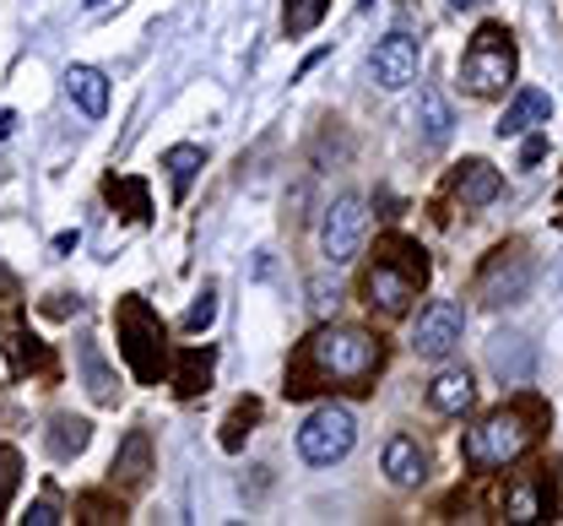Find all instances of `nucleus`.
I'll use <instances>...</instances> for the list:
<instances>
[{
    "mask_svg": "<svg viewBox=\"0 0 563 526\" xmlns=\"http://www.w3.org/2000/svg\"><path fill=\"white\" fill-rule=\"evenodd\" d=\"M379 364H385V348H379L374 331H363V326H320L287 364V396H309V391H325V385L368 391Z\"/></svg>",
    "mask_w": 563,
    "mask_h": 526,
    "instance_id": "f257e3e1",
    "label": "nucleus"
},
{
    "mask_svg": "<svg viewBox=\"0 0 563 526\" xmlns=\"http://www.w3.org/2000/svg\"><path fill=\"white\" fill-rule=\"evenodd\" d=\"M542 429H548V402H542V396H520V402H509V407L488 413L477 429H466L461 456H466V467L493 472V467L520 461V456L542 440Z\"/></svg>",
    "mask_w": 563,
    "mask_h": 526,
    "instance_id": "f03ea898",
    "label": "nucleus"
},
{
    "mask_svg": "<svg viewBox=\"0 0 563 526\" xmlns=\"http://www.w3.org/2000/svg\"><path fill=\"white\" fill-rule=\"evenodd\" d=\"M428 283V255H422L412 239H385L374 266L363 272V304L379 309V315H407L412 299Z\"/></svg>",
    "mask_w": 563,
    "mask_h": 526,
    "instance_id": "7ed1b4c3",
    "label": "nucleus"
},
{
    "mask_svg": "<svg viewBox=\"0 0 563 526\" xmlns=\"http://www.w3.org/2000/svg\"><path fill=\"white\" fill-rule=\"evenodd\" d=\"M114 326H120V353H125L131 375H136L141 385H157V380L168 375V331H163L157 309L131 294V299H120Z\"/></svg>",
    "mask_w": 563,
    "mask_h": 526,
    "instance_id": "20e7f679",
    "label": "nucleus"
},
{
    "mask_svg": "<svg viewBox=\"0 0 563 526\" xmlns=\"http://www.w3.org/2000/svg\"><path fill=\"white\" fill-rule=\"evenodd\" d=\"M515 39H509V28H477L472 33V44H466V55H461V81H466V92L472 98H498V92H509V81H515Z\"/></svg>",
    "mask_w": 563,
    "mask_h": 526,
    "instance_id": "39448f33",
    "label": "nucleus"
},
{
    "mask_svg": "<svg viewBox=\"0 0 563 526\" xmlns=\"http://www.w3.org/2000/svg\"><path fill=\"white\" fill-rule=\"evenodd\" d=\"M352 440H357L352 413L336 407V402H325V407H314V413L303 418V429H298V456H303L309 467H331V461H342V456L352 451Z\"/></svg>",
    "mask_w": 563,
    "mask_h": 526,
    "instance_id": "423d86ee",
    "label": "nucleus"
},
{
    "mask_svg": "<svg viewBox=\"0 0 563 526\" xmlns=\"http://www.w3.org/2000/svg\"><path fill=\"white\" fill-rule=\"evenodd\" d=\"M531 277H537L531 255H526L520 244H504V250L488 255V266H483V277H477V294L488 304H520L531 294Z\"/></svg>",
    "mask_w": 563,
    "mask_h": 526,
    "instance_id": "0eeeda50",
    "label": "nucleus"
},
{
    "mask_svg": "<svg viewBox=\"0 0 563 526\" xmlns=\"http://www.w3.org/2000/svg\"><path fill=\"white\" fill-rule=\"evenodd\" d=\"M363 228H368L363 201H357V196H336V201L325 207V218H320V255H325L331 266H347L352 255H357V244H363Z\"/></svg>",
    "mask_w": 563,
    "mask_h": 526,
    "instance_id": "6e6552de",
    "label": "nucleus"
},
{
    "mask_svg": "<svg viewBox=\"0 0 563 526\" xmlns=\"http://www.w3.org/2000/svg\"><path fill=\"white\" fill-rule=\"evenodd\" d=\"M461 326H466V315H461V304L450 299H433L428 309L418 315V331H412V348H418L422 359H450L455 348H461Z\"/></svg>",
    "mask_w": 563,
    "mask_h": 526,
    "instance_id": "1a4fd4ad",
    "label": "nucleus"
},
{
    "mask_svg": "<svg viewBox=\"0 0 563 526\" xmlns=\"http://www.w3.org/2000/svg\"><path fill=\"white\" fill-rule=\"evenodd\" d=\"M553 511H559V500H553L548 472H531L504 494V522H553Z\"/></svg>",
    "mask_w": 563,
    "mask_h": 526,
    "instance_id": "9d476101",
    "label": "nucleus"
},
{
    "mask_svg": "<svg viewBox=\"0 0 563 526\" xmlns=\"http://www.w3.org/2000/svg\"><path fill=\"white\" fill-rule=\"evenodd\" d=\"M368 72L379 87H407V81H418V39H407V33H390L379 50H374V61H368Z\"/></svg>",
    "mask_w": 563,
    "mask_h": 526,
    "instance_id": "9b49d317",
    "label": "nucleus"
},
{
    "mask_svg": "<svg viewBox=\"0 0 563 526\" xmlns=\"http://www.w3.org/2000/svg\"><path fill=\"white\" fill-rule=\"evenodd\" d=\"M450 190H455V201H461V207H488V201L504 196V174H498L493 163H483V157H466Z\"/></svg>",
    "mask_w": 563,
    "mask_h": 526,
    "instance_id": "f8f14e48",
    "label": "nucleus"
},
{
    "mask_svg": "<svg viewBox=\"0 0 563 526\" xmlns=\"http://www.w3.org/2000/svg\"><path fill=\"white\" fill-rule=\"evenodd\" d=\"M109 472H114L109 483H120L125 494L146 489V472H152V435H146V429H131L125 446L114 451V467H109Z\"/></svg>",
    "mask_w": 563,
    "mask_h": 526,
    "instance_id": "ddd939ff",
    "label": "nucleus"
},
{
    "mask_svg": "<svg viewBox=\"0 0 563 526\" xmlns=\"http://www.w3.org/2000/svg\"><path fill=\"white\" fill-rule=\"evenodd\" d=\"M66 98L87 114V120H103V114H109V76L98 72V66H70Z\"/></svg>",
    "mask_w": 563,
    "mask_h": 526,
    "instance_id": "4468645a",
    "label": "nucleus"
},
{
    "mask_svg": "<svg viewBox=\"0 0 563 526\" xmlns=\"http://www.w3.org/2000/svg\"><path fill=\"white\" fill-rule=\"evenodd\" d=\"M548 114H553V98L537 92V87H526V92L509 98V109H504V120H498V136H526L531 125H548Z\"/></svg>",
    "mask_w": 563,
    "mask_h": 526,
    "instance_id": "2eb2a0df",
    "label": "nucleus"
},
{
    "mask_svg": "<svg viewBox=\"0 0 563 526\" xmlns=\"http://www.w3.org/2000/svg\"><path fill=\"white\" fill-rule=\"evenodd\" d=\"M472 402H477V385H472L466 370H444V375L428 385V407H433V413H444V418L472 413Z\"/></svg>",
    "mask_w": 563,
    "mask_h": 526,
    "instance_id": "dca6fc26",
    "label": "nucleus"
},
{
    "mask_svg": "<svg viewBox=\"0 0 563 526\" xmlns=\"http://www.w3.org/2000/svg\"><path fill=\"white\" fill-rule=\"evenodd\" d=\"M385 478H390L396 489H418L422 478H428V456H422L418 440L396 435V440L385 446Z\"/></svg>",
    "mask_w": 563,
    "mask_h": 526,
    "instance_id": "f3484780",
    "label": "nucleus"
},
{
    "mask_svg": "<svg viewBox=\"0 0 563 526\" xmlns=\"http://www.w3.org/2000/svg\"><path fill=\"white\" fill-rule=\"evenodd\" d=\"M5 353H11V375H49L55 370L49 348L33 331H22V326H5Z\"/></svg>",
    "mask_w": 563,
    "mask_h": 526,
    "instance_id": "a211bd4d",
    "label": "nucleus"
},
{
    "mask_svg": "<svg viewBox=\"0 0 563 526\" xmlns=\"http://www.w3.org/2000/svg\"><path fill=\"white\" fill-rule=\"evenodd\" d=\"M211 364L217 353L211 348H179V364H174V391L190 402V396H207L211 391Z\"/></svg>",
    "mask_w": 563,
    "mask_h": 526,
    "instance_id": "6ab92c4d",
    "label": "nucleus"
},
{
    "mask_svg": "<svg viewBox=\"0 0 563 526\" xmlns=\"http://www.w3.org/2000/svg\"><path fill=\"white\" fill-rule=\"evenodd\" d=\"M450 103H444V92L439 87H422L418 92V131H422V142L428 147H444L450 142Z\"/></svg>",
    "mask_w": 563,
    "mask_h": 526,
    "instance_id": "aec40b11",
    "label": "nucleus"
},
{
    "mask_svg": "<svg viewBox=\"0 0 563 526\" xmlns=\"http://www.w3.org/2000/svg\"><path fill=\"white\" fill-rule=\"evenodd\" d=\"M488 364L493 375H504L509 385H526V375H531V342L526 337H498L488 348Z\"/></svg>",
    "mask_w": 563,
    "mask_h": 526,
    "instance_id": "412c9836",
    "label": "nucleus"
},
{
    "mask_svg": "<svg viewBox=\"0 0 563 526\" xmlns=\"http://www.w3.org/2000/svg\"><path fill=\"white\" fill-rule=\"evenodd\" d=\"M201 163H207V152L196 147V142H179V147H168V152H163V168H168L174 201H185V196H190V185H196Z\"/></svg>",
    "mask_w": 563,
    "mask_h": 526,
    "instance_id": "4be33fe9",
    "label": "nucleus"
},
{
    "mask_svg": "<svg viewBox=\"0 0 563 526\" xmlns=\"http://www.w3.org/2000/svg\"><path fill=\"white\" fill-rule=\"evenodd\" d=\"M87 440H92V424H87V418H55V429H49V456H55V461H70V456L87 451Z\"/></svg>",
    "mask_w": 563,
    "mask_h": 526,
    "instance_id": "5701e85b",
    "label": "nucleus"
},
{
    "mask_svg": "<svg viewBox=\"0 0 563 526\" xmlns=\"http://www.w3.org/2000/svg\"><path fill=\"white\" fill-rule=\"evenodd\" d=\"M325 11H331V0H287L282 6V33L287 39H303V33H314L325 22Z\"/></svg>",
    "mask_w": 563,
    "mask_h": 526,
    "instance_id": "b1692460",
    "label": "nucleus"
},
{
    "mask_svg": "<svg viewBox=\"0 0 563 526\" xmlns=\"http://www.w3.org/2000/svg\"><path fill=\"white\" fill-rule=\"evenodd\" d=\"M81 375H87V391H92V402H114V396H120V385H114L109 364H103V353H98L92 342H81Z\"/></svg>",
    "mask_w": 563,
    "mask_h": 526,
    "instance_id": "393cba45",
    "label": "nucleus"
},
{
    "mask_svg": "<svg viewBox=\"0 0 563 526\" xmlns=\"http://www.w3.org/2000/svg\"><path fill=\"white\" fill-rule=\"evenodd\" d=\"M103 196H109V201H125V218H136V223L152 218V207H146V185H141V179L109 174V179H103Z\"/></svg>",
    "mask_w": 563,
    "mask_h": 526,
    "instance_id": "a878e982",
    "label": "nucleus"
},
{
    "mask_svg": "<svg viewBox=\"0 0 563 526\" xmlns=\"http://www.w3.org/2000/svg\"><path fill=\"white\" fill-rule=\"evenodd\" d=\"M255 418H261V402H239V407L228 413V424H222V451H244Z\"/></svg>",
    "mask_w": 563,
    "mask_h": 526,
    "instance_id": "bb28decb",
    "label": "nucleus"
},
{
    "mask_svg": "<svg viewBox=\"0 0 563 526\" xmlns=\"http://www.w3.org/2000/svg\"><path fill=\"white\" fill-rule=\"evenodd\" d=\"M16 489H22V451L16 446H0V522H5Z\"/></svg>",
    "mask_w": 563,
    "mask_h": 526,
    "instance_id": "cd10ccee",
    "label": "nucleus"
},
{
    "mask_svg": "<svg viewBox=\"0 0 563 526\" xmlns=\"http://www.w3.org/2000/svg\"><path fill=\"white\" fill-rule=\"evenodd\" d=\"M76 511H81V522H125V511H120V500L109 505L103 494H81V500H76Z\"/></svg>",
    "mask_w": 563,
    "mask_h": 526,
    "instance_id": "c85d7f7f",
    "label": "nucleus"
},
{
    "mask_svg": "<svg viewBox=\"0 0 563 526\" xmlns=\"http://www.w3.org/2000/svg\"><path fill=\"white\" fill-rule=\"evenodd\" d=\"M211 315H217V294L207 288L201 299H196L190 309H185V331H207V326H211Z\"/></svg>",
    "mask_w": 563,
    "mask_h": 526,
    "instance_id": "c756f323",
    "label": "nucleus"
},
{
    "mask_svg": "<svg viewBox=\"0 0 563 526\" xmlns=\"http://www.w3.org/2000/svg\"><path fill=\"white\" fill-rule=\"evenodd\" d=\"M27 522L33 526H55L60 522V500H55V489H49L44 500H33V505H27Z\"/></svg>",
    "mask_w": 563,
    "mask_h": 526,
    "instance_id": "7c9ffc66",
    "label": "nucleus"
},
{
    "mask_svg": "<svg viewBox=\"0 0 563 526\" xmlns=\"http://www.w3.org/2000/svg\"><path fill=\"white\" fill-rule=\"evenodd\" d=\"M542 152H548V136H531V142H526V152H520V163L531 168V163H542Z\"/></svg>",
    "mask_w": 563,
    "mask_h": 526,
    "instance_id": "2f4dec72",
    "label": "nucleus"
},
{
    "mask_svg": "<svg viewBox=\"0 0 563 526\" xmlns=\"http://www.w3.org/2000/svg\"><path fill=\"white\" fill-rule=\"evenodd\" d=\"M11 125H16V114H0V142L11 136Z\"/></svg>",
    "mask_w": 563,
    "mask_h": 526,
    "instance_id": "473e14b6",
    "label": "nucleus"
},
{
    "mask_svg": "<svg viewBox=\"0 0 563 526\" xmlns=\"http://www.w3.org/2000/svg\"><path fill=\"white\" fill-rule=\"evenodd\" d=\"M472 6H477V0H450V11H472Z\"/></svg>",
    "mask_w": 563,
    "mask_h": 526,
    "instance_id": "72a5a7b5",
    "label": "nucleus"
},
{
    "mask_svg": "<svg viewBox=\"0 0 563 526\" xmlns=\"http://www.w3.org/2000/svg\"><path fill=\"white\" fill-rule=\"evenodd\" d=\"M103 6H109V0H87V11H103Z\"/></svg>",
    "mask_w": 563,
    "mask_h": 526,
    "instance_id": "f704fd0d",
    "label": "nucleus"
}]
</instances>
